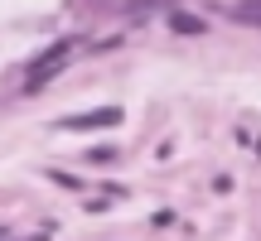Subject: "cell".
<instances>
[{"label": "cell", "mask_w": 261, "mask_h": 241, "mask_svg": "<svg viewBox=\"0 0 261 241\" xmlns=\"http://www.w3.org/2000/svg\"><path fill=\"white\" fill-rule=\"evenodd\" d=\"M121 120V111L116 106H102V111H87V116H63L58 126L63 130H92V126H116Z\"/></svg>", "instance_id": "2"}, {"label": "cell", "mask_w": 261, "mask_h": 241, "mask_svg": "<svg viewBox=\"0 0 261 241\" xmlns=\"http://www.w3.org/2000/svg\"><path fill=\"white\" fill-rule=\"evenodd\" d=\"M73 53V39H58V44H48L44 48V58H34V68H29V77H24V87L29 92H39L44 82H54L58 77V68H63V58Z\"/></svg>", "instance_id": "1"}, {"label": "cell", "mask_w": 261, "mask_h": 241, "mask_svg": "<svg viewBox=\"0 0 261 241\" xmlns=\"http://www.w3.org/2000/svg\"><path fill=\"white\" fill-rule=\"evenodd\" d=\"M169 29H174V34H203V19L198 15H184V10H174V15H169Z\"/></svg>", "instance_id": "3"}, {"label": "cell", "mask_w": 261, "mask_h": 241, "mask_svg": "<svg viewBox=\"0 0 261 241\" xmlns=\"http://www.w3.org/2000/svg\"><path fill=\"white\" fill-rule=\"evenodd\" d=\"M227 15H232V19H242V24H256V29H261V0H237Z\"/></svg>", "instance_id": "4"}]
</instances>
